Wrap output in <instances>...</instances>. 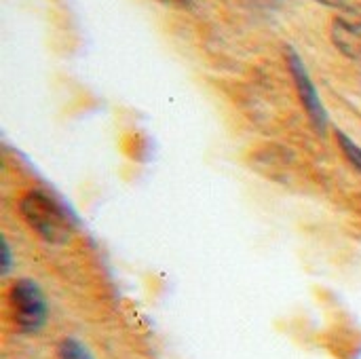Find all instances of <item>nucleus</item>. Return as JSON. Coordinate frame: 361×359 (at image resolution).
<instances>
[{
    "mask_svg": "<svg viewBox=\"0 0 361 359\" xmlns=\"http://www.w3.org/2000/svg\"><path fill=\"white\" fill-rule=\"evenodd\" d=\"M330 36L334 47L349 59L361 61V2H349L332 19Z\"/></svg>",
    "mask_w": 361,
    "mask_h": 359,
    "instance_id": "nucleus-4",
    "label": "nucleus"
},
{
    "mask_svg": "<svg viewBox=\"0 0 361 359\" xmlns=\"http://www.w3.org/2000/svg\"><path fill=\"white\" fill-rule=\"evenodd\" d=\"M315 2L322 6H328V8H338V11L349 4V0H315Z\"/></svg>",
    "mask_w": 361,
    "mask_h": 359,
    "instance_id": "nucleus-8",
    "label": "nucleus"
},
{
    "mask_svg": "<svg viewBox=\"0 0 361 359\" xmlns=\"http://www.w3.org/2000/svg\"><path fill=\"white\" fill-rule=\"evenodd\" d=\"M8 317L19 334H38L49 320V305L32 279H15L6 292Z\"/></svg>",
    "mask_w": 361,
    "mask_h": 359,
    "instance_id": "nucleus-2",
    "label": "nucleus"
},
{
    "mask_svg": "<svg viewBox=\"0 0 361 359\" xmlns=\"http://www.w3.org/2000/svg\"><path fill=\"white\" fill-rule=\"evenodd\" d=\"M17 209L27 229L44 243L63 245L72 239V220L68 218L66 209L44 190L32 188L23 193Z\"/></svg>",
    "mask_w": 361,
    "mask_h": 359,
    "instance_id": "nucleus-1",
    "label": "nucleus"
},
{
    "mask_svg": "<svg viewBox=\"0 0 361 359\" xmlns=\"http://www.w3.org/2000/svg\"><path fill=\"white\" fill-rule=\"evenodd\" d=\"M336 142H338V146H341V150H343V154H345V159L353 165V169H357L361 174V146L357 142H353L345 131H341V129H336Z\"/></svg>",
    "mask_w": 361,
    "mask_h": 359,
    "instance_id": "nucleus-6",
    "label": "nucleus"
},
{
    "mask_svg": "<svg viewBox=\"0 0 361 359\" xmlns=\"http://www.w3.org/2000/svg\"><path fill=\"white\" fill-rule=\"evenodd\" d=\"M286 61H288V70L292 74V80H294V87H296V93L300 97L302 108L307 110V114H309L313 127L317 129V133L326 135L330 118H328L326 106H324V102L319 97V91H317L315 83L311 80V74H309L305 61L300 59V55L294 49H286Z\"/></svg>",
    "mask_w": 361,
    "mask_h": 359,
    "instance_id": "nucleus-3",
    "label": "nucleus"
},
{
    "mask_svg": "<svg viewBox=\"0 0 361 359\" xmlns=\"http://www.w3.org/2000/svg\"><path fill=\"white\" fill-rule=\"evenodd\" d=\"M11 262H13V252L8 248V243H2V275H6L11 271Z\"/></svg>",
    "mask_w": 361,
    "mask_h": 359,
    "instance_id": "nucleus-7",
    "label": "nucleus"
},
{
    "mask_svg": "<svg viewBox=\"0 0 361 359\" xmlns=\"http://www.w3.org/2000/svg\"><path fill=\"white\" fill-rule=\"evenodd\" d=\"M57 359H95L91 355V351L78 341V339H63L57 345Z\"/></svg>",
    "mask_w": 361,
    "mask_h": 359,
    "instance_id": "nucleus-5",
    "label": "nucleus"
}]
</instances>
